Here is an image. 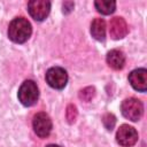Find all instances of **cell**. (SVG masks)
<instances>
[{"label":"cell","mask_w":147,"mask_h":147,"mask_svg":"<svg viewBox=\"0 0 147 147\" xmlns=\"http://www.w3.org/2000/svg\"><path fill=\"white\" fill-rule=\"evenodd\" d=\"M32 29L31 24L28 20L24 17H17L14 18L8 28V37L10 40L17 44H23L25 42L30 36H31Z\"/></svg>","instance_id":"cell-1"},{"label":"cell","mask_w":147,"mask_h":147,"mask_svg":"<svg viewBox=\"0 0 147 147\" xmlns=\"http://www.w3.org/2000/svg\"><path fill=\"white\" fill-rule=\"evenodd\" d=\"M18 100L22 105L29 107L37 102L39 96V91L37 87V84L33 80H25L22 83V85L18 88Z\"/></svg>","instance_id":"cell-2"},{"label":"cell","mask_w":147,"mask_h":147,"mask_svg":"<svg viewBox=\"0 0 147 147\" xmlns=\"http://www.w3.org/2000/svg\"><path fill=\"white\" fill-rule=\"evenodd\" d=\"M121 110H122V114L125 118H127L132 122H137L142 116L144 106H142L140 100L134 99V98H129L122 102Z\"/></svg>","instance_id":"cell-3"},{"label":"cell","mask_w":147,"mask_h":147,"mask_svg":"<svg viewBox=\"0 0 147 147\" xmlns=\"http://www.w3.org/2000/svg\"><path fill=\"white\" fill-rule=\"evenodd\" d=\"M46 82L48 85L56 90H62L68 82L67 71L60 67H53L46 72Z\"/></svg>","instance_id":"cell-4"},{"label":"cell","mask_w":147,"mask_h":147,"mask_svg":"<svg viewBox=\"0 0 147 147\" xmlns=\"http://www.w3.org/2000/svg\"><path fill=\"white\" fill-rule=\"evenodd\" d=\"M117 142L123 147H131L138 141V132L134 127L123 124L119 126L116 133Z\"/></svg>","instance_id":"cell-5"},{"label":"cell","mask_w":147,"mask_h":147,"mask_svg":"<svg viewBox=\"0 0 147 147\" xmlns=\"http://www.w3.org/2000/svg\"><path fill=\"white\" fill-rule=\"evenodd\" d=\"M28 10L36 21H42L49 14L51 2L46 0H32L28 3Z\"/></svg>","instance_id":"cell-6"},{"label":"cell","mask_w":147,"mask_h":147,"mask_svg":"<svg viewBox=\"0 0 147 147\" xmlns=\"http://www.w3.org/2000/svg\"><path fill=\"white\" fill-rule=\"evenodd\" d=\"M33 130L40 138H46L52 131V121L46 113H38L33 117Z\"/></svg>","instance_id":"cell-7"},{"label":"cell","mask_w":147,"mask_h":147,"mask_svg":"<svg viewBox=\"0 0 147 147\" xmlns=\"http://www.w3.org/2000/svg\"><path fill=\"white\" fill-rule=\"evenodd\" d=\"M129 82L134 90L145 92L147 90V70L144 68L133 70L129 75Z\"/></svg>","instance_id":"cell-8"},{"label":"cell","mask_w":147,"mask_h":147,"mask_svg":"<svg viewBox=\"0 0 147 147\" xmlns=\"http://www.w3.org/2000/svg\"><path fill=\"white\" fill-rule=\"evenodd\" d=\"M109 33L113 39H122L127 33V24L123 17H114L109 23Z\"/></svg>","instance_id":"cell-9"},{"label":"cell","mask_w":147,"mask_h":147,"mask_svg":"<svg viewBox=\"0 0 147 147\" xmlns=\"http://www.w3.org/2000/svg\"><path fill=\"white\" fill-rule=\"evenodd\" d=\"M107 63L110 68L115 70H119L124 67L125 63V56L123 52L118 49H113L107 54Z\"/></svg>","instance_id":"cell-10"},{"label":"cell","mask_w":147,"mask_h":147,"mask_svg":"<svg viewBox=\"0 0 147 147\" xmlns=\"http://www.w3.org/2000/svg\"><path fill=\"white\" fill-rule=\"evenodd\" d=\"M91 34L96 40H105L106 38V23L102 18H95L91 24Z\"/></svg>","instance_id":"cell-11"},{"label":"cell","mask_w":147,"mask_h":147,"mask_svg":"<svg viewBox=\"0 0 147 147\" xmlns=\"http://www.w3.org/2000/svg\"><path fill=\"white\" fill-rule=\"evenodd\" d=\"M95 8L98 9L99 13L103 15H109L115 11L116 8V2L115 1H109V0H98L94 2Z\"/></svg>","instance_id":"cell-12"},{"label":"cell","mask_w":147,"mask_h":147,"mask_svg":"<svg viewBox=\"0 0 147 147\" xmlns=\"http://www.w3.org/2000/svg\"><path fill=\"white\" fill-rule=\"evenodd\" d=\"M94 94H95L94 87H86L79 92V98L84 101H90L94 96Z\"/></svg>","instance_id":"cell-13"},{"label":"cell","mask_w":147,"mask_h":147,"mask_svg":"<svg viewBox=\"0 0 147 147\" xmlns=\"http://www.w3.org/2000/svg\"><path fill=\"white\" fill-rule=\"evenodd\" d=\"M102 123H103V125L106 126L107 130H113V127L116 123V118L113 114H106L102 117Z\"/></svg>","instance_id":"cell-14"},{"label":"cell","mask_w":147,"mask_h":147,"mask_svg":"<svg viewBox=\"0 0 147 147\" xmlns=\"http://www.w3.org/2000/svg\"><path fill=\"white\" fill-rule=\"evenodd\" d=\"M76 117H77L76 107H75L74 105H69L68 108H67V118H68V121H69L70 123H72V122H75Z\"/></svg>","instance_id":"cell-15"},{"label":"cell","mask_w":147,"mask_h":147,"mask_svg":"<svg viewBox=\"0 0 147 147\" xmlns=\"http://www.w3.org/2000/svg\"><path fill=\"white\" fill-rule=\"evenodd\" d=\"M72 9H74V2H71V1H65V2L63 3V13L68 14V13H70Z\"/></svg>","instance_id":"cell-16"},{"label":"cell","mask_w":147,"mask_h":147,"mask_svg":"<svg viewBox=\"0 0 147 147\" xmlns=\"http://www.w3.org/2000/svg\"><path fill=\"white\" fill-rule=\"evenodd\" d=\"M46 147H60V146H57V145H48Z\"/></svg>","instance_id":"cell-17"}]
</instances>
